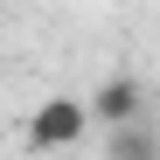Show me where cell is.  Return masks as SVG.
Wrapping results in <instances>:
<instances>
[{"mask_svg":"<svg viewBox=\"0 0 160 160\" xmlns=\"http://www.w3.org/2000/svg\"><path fill=\"white\" fill-rule=\"evenodd\" d=\"M84 139H91V112H84V98L56 91V98H42L35 112H28V153H77Z\"/></svg>","mask_w":160,"mask_h":160,"instance_id":"1","label":"cell"},{"mask_svg":"<svg viewBox=\"0 0 160 160\" xmlns=\"http://www.w3.org/2000/svg\"><path fill=\"white\" fill-rule=\"evenodd\" d=\"M84 112H91V125L98 132H112V125H132V118H146V84L139 77H104V84L84 98Z\"/></svg>","mask_w":160,"mask_h":160,"instance_id":"2","label":"cell"},{"mask_svg":"<svg viewBox=\"0 0 160 160\" xmlns=\"http://www.w3.org/2000/svg\"><path fill=\"white\" fill-rule=\"evenodd\" d=\"M104 160H160V125L153 118H132L104 132Z\"/></svg>","mask_w":160,"mask_h":160,"instance_id":"3","label":"cell"}]
</instances>
